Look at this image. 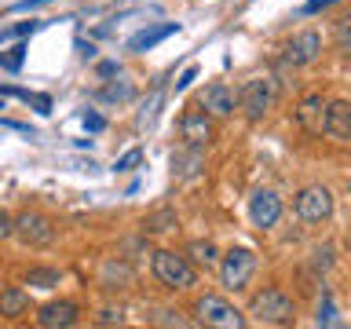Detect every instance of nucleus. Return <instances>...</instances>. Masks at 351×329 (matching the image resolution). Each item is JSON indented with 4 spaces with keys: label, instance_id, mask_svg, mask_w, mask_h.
<instances>
[{
    "label": "nucleus",
    "instance_id": "obj_18",
    "mask_svg": "<svg viewBox=\"0 0 351 329\" xmlns=\"http://www.w3.org/2000/svg\"><path fill=\"white\" fill-rule=\"evenodd\" d=\"M62 274L55 267H29L26 271V285H33V289H51V285H59Z\"/></svg>",
    "mask_w": 351,
    "mask_h": 329
},
{
    "label": "nucleus",
    "instance_id": "obj_11",
    "mask_svg": "<svg viewBox=\"0 0 351 329\" xmlns=\"http://www.w3.org/2000/svg\"><path fill=\"white\" fill-rule=\"evenodd\" d=\"M326 99L311 92V95H304L300 99V106H296V125H300L304 132H311V136H322L326 132Z\"/></svg>",
    "mask_w": 351,
    "mask_h": 329
},
{
    "label": "nucleus",
    "instance_id": "obj_12",
    "mask_svg": "<svg viewBox=\"0 0 351 329\" xmlns=\"http://www.w3.org/2000/svg\"><path fill=\"white\" fill-rule=\"evenodd\" d=\"M318 51H322V37H318L315 29H304L285 44V62L289 66H307V62L318 59Z\"/></svg>",
    "mask_w": 351,
    "mask_h": 329
},
{
    "label": "nucleus",
    "instance_id": "obj_5",
    "mask_svg": "<svg viewBox=\"0 0 351 329\" xmlns=\"http://www.w3.org/2000/svg\"><path fill=\"white\" fill-rule=\"evenodd\" d=\"M252 271H256V252L252 249H230L223 252V263H219V282H223V289H245Z\"/></svg>",
    "mask_w": 351,
    "mask_h": 329
},
{
    "label": "nucleus",
    "instance_id": "obj_19",
    "mask_svg": "<svg viewBox=\"0 0 351 329\" xmlns=\"http://www.w3.org/2000/svg\"><path fill=\"white\" fill-rule=\"evenodd\" d=\"M333 40H337V51L340 55H348L351 59V15H344L337 22V29H333Z\"/></svg>",
    "mask_w": 351,
    "mask_h": 329
},
{
    "label": "nucleus",
    "instance_id": "obj_23",
    "mask_svg": "<svg viewBox=\"0 0 351 329\" xmlns=\"http://www.w3.org/2000/svg\"><path fill=\"white\" fill-rule=\"evenodd\" d=\"M194 77H197V70H194V66H186V70L180 73V81H176V92H183V88H191V81H194Z\"/></svg>",
    "mask_w": 351,
    "mask_h": 329
},
{
    "label": "nucleus",
    "instance_id": "obj_20",
    "mask_svg": "<svg viewBox=\"0 0 351 329\" xmlns=\"http://www.w3.org/2000/svg\"><path fill=\"white\" fill-rule=\"evenodd\" d=\"M172 164H176V169H180L183 175H194V172H197V164H202V150H197V147H186V154L172 158Z\"/></svg>",
    "mask_w": 351,
    "mask_h": 329
},
{
    "label": "nucleus",
    "instance_id": "obj_2",
    "mask_svg": "<svg viewBox=\"0 0 351 329\" xmlns=\"http://www.w3.org/2000/svg\"><path fill=\"white\" fill-rule=\"evenodd\" d=\"M249 315L256 318V322H263V326H289L296 318V304H293V296L285 289H274L271 285V289L252 296Z\"/></svg>",
    "mask_w": 351,
    "mask_h": 329
},
{
    "label": "nucleus",
    "instance_id": "obj_8",
    "mask_svg": "<svg viewBox=\"0 0 351 329\" xmlns=\"http://www.w3.org/2000/svg\"><path fill=\"white\" fill-rule=\"evenodd\" d=\"M180 139H183V147H197V150L208 147V143H213V117H208L205 110L191 106L180 117Z\"/></svg>",
    "mask_w": 351,
    "mask_h": 329
},
{
    "label": "nucleus",
    "instance_id": "obj_28",
    "mask_svg": "<svg viewBox=\"0 0 351 329\" xmlns=\"http://www.w3.org/2000/svg\"><path fill=\"white\" fill-rule=\"evenodd\" d=\"M44 4H51V0H19L11 11H33V8H44Z\"/></svg>",
    "mask_w": 351,
    "mask_h": 329
},
{
    "label": "nucleus",
    "instance_id": "obj_30",
    "mask_svg": "<svg viewBox=\"0 0 351 329\" xmlns=\"http://www.w3.org/2000/svg\"><path fill=\"white\" fill-rule=\"evenodd\" d=\"M99 73H103V77H114V73H117V62H103V66H99Z\"/></svg>",
    "mask_w": 351,
    "mask_h": 329
},
{
    "label": "nucleus",
    "instance_id": "obj_22",
    "mask_svg": "<svg viewBox=\"0 0 351 329\" xmlns=\"http://www.w3.org/2000/svg\"><path fill=\"white\" fill-rule=\"evenodd\" d=\"M143 161V150L136 147V150H128V154H121V158H117V164H114V169L117 172H132V169H136V164Z\"/></svg>",
    "mask_w": 351,
    "mask_h": 329
},
{
    "label": "nucleus",
    "instance_id": "obj_13",
    "mask_svg": "<svg viewBox=\"0 0 351 329\" xmlns=\"http://www.w3.org/2000/svg\"><path fill=\"white\" fill-rule=\"evenodd\" d=\"M326 136L351 143V99H337L326 106Z\"/></svg>",
    "mask_w": 351,
    "mask_h": 329
},
{
    "label": "nucleus",
    "instance_id": "obj_17",
    "mask_svg": "<svg viewBox=\"0 0 351 329\" xmlns=\"http://www.w3.org/2000/svg\"><path fill=\"white\" fill-rule=\"evenodd\" d=\"M186 256H191L197 267H216L219 252H216L213 241H191V245H186Z\"/></svg>",
    "mask_w": 351,
    "mask_h": 329
},
{
    "label": "nucleus",
    "instance_id": "obj_29",
    "mask_svg": "<svg viewBox=\"0 0 351 329\" xmlns=\"http://www.w3.org/2000/svg\"><path fill=\"white\" fill-rule=\"evenodd\" d=\"M326 4H333V0H307V4H304V11H307V15H311V11L326 8Z\"/></svg>",
    "mask_w": 351,
    "mask_h": 329
},
{
    "label": "nucleus",
    "instance_id": "obj_25",
    "mask_svg": "<svg viewBox=\"0 0 351 329\" xmlns=\"http://www.w3.org/2000/svg\"><path fill=\"white\" fill-rule=\"evenodd\" d=\"M11 234H15V219L8 212H0V238H11Z\"/></svg>",
    "mask_w": 351,
    "mask_h": 329
},
{
    "label": "nucleus",
    "instance_id": "obj_6",
    "mask_svg": "<svg viewBox=\"0 0 351 329\" xmlns=\"http://www.w3.org/2000/svg\"><path fill=\"white\" fill-rule=\"evenodd\" d=\"M15 234L22 238V245L44 249L55 241V223L44 212H19L15 216Z\"/></svg>",
    "mask_w": 351,
    "mask_h": 329
},
{
    "label": "nucleus",
    "instance_id": "obj_32",
    "mask_svg": "<svg viewBox=\"0 0 351 329\" xmlns=\"http://www.w3.org/2000/svg\"><path fill=\"white\" fill-rule=\"evenodd\" d=\"M0 110H4V103H0Z\"/></svg>",
    "mask_w": 351,
    "mask_h": 329
},
{
    "label": "nucleus",
    "instance_id": "obj_15",
    "mask_svg": "<svg viewBox=\"0 0 351 329\" xmlns=\"http://www.w3.org/2000/svg\"><path fill=\"white\" fill-rule=\"evenodd\" d=\"M29 311V293L19 289V285H8V289H0V318H22Z\"/></svg>",
    "mask_w": 351,
    "mask_h": 329
},
{
    "label": "nucleus",
    "instance_id": "obj_10",
    "mask_svg": "<svg viewBox=\"0 0 351 329\" xmlns=\"http://www.w3.org/2000/svg\"><path fill=\"white\" fill-rule=\"evenodd\" d=\"M249 216H252V227H260V230L274 227L282 219V197L274 191H256L249 202Z\"/></svg>",
    "mask_w": 351,
    "mask_h": 329
},
{
    "label": "nucleus",
    "instance_id": "obj_26",
    "mask_svg": "<svg viewBox=\"0 0 351 329\" xmlns=\"http://www.w3.org/2000/svg\"><path fill=\"white\" fill-rule=\"evenodd\" d=\"M37 26H40V22H19V26H15V29H8V33H11V37H26V33H33Z\"/></svg>",
    "mask_w": 351,
    "mask_h": 329
},
{
    "label": "nucleus",
    "instance_id": "obj_1",
    "mask_svg": "<svg viewBox=\"0 0 351 329\" xmlns=\"http://www.w3.org/2000/svg\"><path fill=\"white\" fill-rule=\"evenodd\" d=\"M150 271H154V278H158L165 289H194L197 285V267L186 256H180V252H172V249L154 252Z\"/></svg>",
    "mask_w": 351,
    "mask_h": 329
},
{
    "label": "nucleus",
    "instance_id": "obj_31",
    "mask_svg": "<svg viewBox=\"0 0 351 329\" xmlns=\"http://www.w3.org/2000/svg\"><path fill=\"white\" fill-rule=\"evenodd\" d=\"M99 322H106V326H110V322H121V315H117V311H103V318H99Z\"/></svg>",
    "mask_w": 351,
    "mask_h": 329
},
{
    "label": "nucleus",
    "instance_id": "obj_21",
    "mask_svg": "<svg viewBox=\"0 0 351 329\" xmlns=\"http://www.w3.org/2000/svg\"><path fill=\"white\" fill-rule=\"evenodd\" d=\"M22 62H26V48H22V44H15L11 51L0 55V66H4V70H19Z\"/></svg>",
    "mask_w": 351,
    "mask_h": 329
},
{
    "label": "nucleus",
    "instance_id": "obj_3",
    "mask_svg": "<svg viewBox=\"0 0 351 329\" xmlns=\"http://www.w3.org/2000/svg\"><path fill=\"white\" fill-rule=\"evenodd\" d=\"M274 99H278V81L274 77H249L238 92V106L245 110L249 121H260V117H267Z\"/></svg>",
    "mask_w": 351,
    "mask_h": 329
},
{
    "label": "nucleus",
    "instance_id": "obj_14",
    "mask_svg": "<svg viewBox=\"0 0 351 329\" xmlns=\"http://www.w3.org/2000/svg\"><path fill=\"white\" fill-rule=\"evenodd\" d=\"M77 322V304L70 300H51L37 311V326L40 329H66Z\"/></svg>",
    "mask_w": 351,
    "mask_h": 329
},
{
    "label": "nucleus",
    "instance_id": "obj_16",
    "mask_svg": "<svg viewBox=\"0 0 351 329\" xmlns=\"http://www.w3.org/2000/svg\"><path fill=\"white\" fill-rule=\"evenodd\" d=\"M172 33H180L176 22H165V26H158V29H143V33H136V37L128 40V51H150L154 44H161L165 37H172Z\"/></svg>",
    "mask_w": 351,
    "mask_h": 329
},
{
    "label": "nucleus",
    "instance_id": "obj_24",
    "mask_svg": "<svg viewBox=\"0 0 351 329\" xmlns=\"http://www.w3.org/2000/svg\"><path fill=\"white\" fill-rule=\"evenodd\" d=\"M84 128H88V132H103V128H106V121L99 117V114H84Z\"/></svg>",
    "mask_w": 351,
    "mask_h": 329
},
{
    "label": "nucleus",
    "instance_id": "obj_27",
    "mask_svg": "<svg viewBox=\"0 0 351 329\" xmlns=\"http://www.w3.org/2000/svg\"><path fill=\"white\" fill-rule=\"evenodd\" d=\"M329 322H333V304H322V307H318V326H329Z\"/></svg>",
    "mask_w": 351,
    "mask_h": 329
},
{
    "label": "nucleus",
    "instance_id": "obj_4",
    "mask_svg": "<svg viewBox=\"0 0 351 329\" xmlns=\"http://www.w3.org/2000/svg\"><path fill=\"white\" fill-rule=\"evenodd\" d=\"M194 311H197V322L216 326V329H241V326H245V315H241L234 304H227L223 296H213V293L197 296Z\"/></svg>",
    "mask_w": 351,
    "mask_h": 329
},
{
    "label": "nucleus",
    "instance_id": "obj_7",
    "mask_svg": "<svg viewBox=\"0 0 351 329\" xmlns=\"http://www.w3.org/2000/svg\"><path fill=\"white\" fill-rule=\"evenodd\" d=\"M293 208L300 219H307V223H318V219L333 216V194H329L326 186H304V191L296 194Z\"/></svg>",
    "mask_w": 351,
    "mask_h": 329
},
{
    "label": "nucleus",
    "instance_id": "obj_9",
    "mask_svg": "<svg viewBox=\"0 0 351 329\" xmlns=\"http://www.w3.org/2000/svg\"><path fill=\"white\" fill-rule=\"evenodd\" d=\"M197 106L205 110L208 117H219V121H227L230 114L238 110V92L234 88H227V84H208L205 92H202V99H197Z\"/></svg>",
    "mask_w": 351,
    "mask_h": 329
}]
</instances>
